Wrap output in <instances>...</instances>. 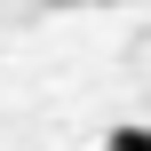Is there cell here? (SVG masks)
Returning a JSON list of instances; mask_svg holds the SVG:
<instances>
[{
    "label": "cell",
    "instance_id": "obj_1",
    "mask_svg": "<svg viewBox=\"0 0 151 151\" xmlns=\"http://www.w3.org/2000/svg\"><path fill=\"white\" fill-rule=\"evenodd\" d=\"M111 151H151V135H143V127H119V135H111Z\"/></svg>",
    "mask_w": 151,
    "mask_h": 151
}]
</instances>
